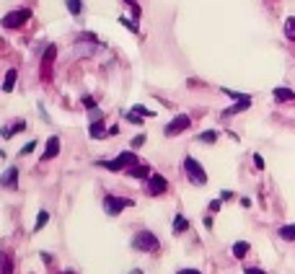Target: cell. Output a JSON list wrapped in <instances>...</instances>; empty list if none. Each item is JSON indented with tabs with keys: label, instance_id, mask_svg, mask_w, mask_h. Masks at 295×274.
I'll return each instance as SVG.
<instances>
[{
	"label": "cell",
	"instance_id": "cell-1",
	"mask_svg": "<svg viewBox=\"0 0 295 274\" xmlns=\"http://www.w3.org/2000/svg\"><path fill=\"white\" fill-rule=\"evenodd\" d=\"M132 248L140 251V254H158V251H161V241H158L155 233H150V231H138L132 238Z\"/></svg>",
	"mask_w": 295,
	"mask_h": 274
},
{
	"label": "cell",
	"instance_id": "cell-2",
	"mask_svg": "<svg viewBox=\"0 0 295 274\" xmlns=\"http://www.w3.org/2000/svg\"><path fill=\"white\" fill-rule=\"evenodd\" d=\"M140 163V158L135 155V150H127V153H119L114 161H99L96 166L106 168V171H130L132 166H138Z\"/></svg>",
	"mask_w": 295,
	"mask_h": 274
},
{
	"label": "cell",
	"instance_id": "cell-3",
	"mask_svg": "<svg viewBox=\"0 0 295 274\" xmlns=\"http://www.w3.org/2000/svg\"><path fill=\"white\" fill-rule=\"evenodd\" d=\"M184 173H187V178L192 181L194 187H202V184H207V171L202 168V163L197 161V158H192V155H187L184 158Z\"/></svg>",
	"mask_w": 295,
	"mask_h": 274
},
{
	"label": "cell",
	"instance_id": "cell-4",
	"mask_svg": "<svg viewBox=\"0 0 295 274\" xmlns=\"http://www.w3.org/2000/svg\"><path fill=\"white\" fill-rule=\"evenodd\" d=\"M101 204H104V212L111 215V217L119 215V212H124L127 207H135V202H132V199H127V197H114V194H106Z\"/></svg>",
	"mask_w": 295,
	"mask_h": 274
},
{
	"label": "cell",
	"instance_id": "cell-5",
	"mask_svg": "<svg viewBox=\"0 0 295 274\" xmlns=\"http://www.w3.org/2000/svg\"><path fill=\"white\" fill-rule=\"evenodd\" d=\"M145 192H148L150 197H161V194H166V192H168V181H166V176H161V173H150V176L145 178Z\"/></svg>",
	"mask_w": 295,
	"mask_h": 274
},
{
	"label": "cell",
	"instance_id": "cell-6",
	"mask_svg": "<svg viewBox=\"0 0 295 274\" xmlns=\"http://www.w3.org/2000/svg\"><path fill=\"white\" fill-rule=\"evenodd\" d=\"M192 127V119H189V114H179V117H174L166 127H163V134L166 137H176L181 132H187Z\"/></svg>",
	"mask_w": 295,
	"mask_h": 274
},
{
	"label": "cell",
	"instance_id": "cell-7",
	"mask_svg": "<svg viewBox=\"0 0 295 274\" xmlns=\"http://www.w3.org/2000/svg\"><path fill=\"white\" fill-rule=\"evenodd\" d=\"M29 18H31V11H29V8H18V11L6 13V18H3V26H6V29H18V26H24Z\"/></svg>",
	"mask_w": 295,
	"mask_h": 274
},
{
	"label": "cell",
	"instance_id": "cell-8",
	"mask_svg": "<svg viewBox=\"0 0 295 274\" xmlns=\"http://www.w3.org/2000/svg\"><path fill=\"white\" fill-rule=\"evenodd\" d=\"M55 55H57V47L52 44V47H47V52H44V57H41V67H39L41 80H52V65H55Z\"/></svg>",
	"mask_w": 295,
	"mask_h": 274
},
{
	"label": "cell",
	"instance_id": "cell-9",
	"mask_svg": "<svg viewBox=\"0 0 295 274\" xmlns=\"http://www.w3.org/2000/svg\"><path fill=\"white\" fill-rule=\"evenodd\" d=\"M248 106H251V96H241V99H236V104H233V106H228V109L223 111V119L233 117V114H238V111H246Z\"/></svg>",
	"mask_w": 295,
	"mask_h": 274
},
{
	"label": "cell",
	"instance_id": "cell-10",
	"mask_svg": "<svg viewBox=\"0 0 295 274\" xmlns=\"http://www.w3.org/2000/svg\"><path fill=\"white\" fill-rule=\"evenodd\" d=\"M57 153H60V137L52 134L47 140V148H44V153H41V161H52V158H57Z\"/></svg>",
	"mask_w": 295,
	"mask_h": 274
},
{
	"label": "cell",
	"instance_id": "cell-11",
	"mask_svg": "<svg viewBox=\"0 0 295 274\" xmlns=\"http://www.w3.org/2000/svg\"><path fill=\"white\" fill-rule=\"evenodd\" d=\"M88 134L94 137V140H104V137L109 134V129H106L104 119H94V122H91V127H88Z\"/></svg>",
	"mask_w": 295,
	"mask_h": 274
},
{
	"label": "cell",
	"instance_id": "cell-12",
	"mask_svg": "<svg viewBox=\"0 0 295 274\" xmlns=\"http://www.w3.org/2000/svg\"><path fill=\"white\" fill-rule=\"evenodd\" d=\"M124 173H127V176H132V178H148L153 171H150V166H148V163H143V161H140L138 166H132V168H130V171H124Z\"/></svg>",
	"mask_w": 295,
	"mask_h": 274
},
{
	"label": "cell",
	"instance_id": "cell-13",
	"mask_svg": "<svg viewBox=\"0 0 295 274\" xmlns=\"http://www.w3.org/2000/svg\"><path fill=\"white\" fill-rule=\"evenodd\" d=\"M0 181H3V187L16 189V187H18V168H16V166H11V168L3 173V178H0Z\"/></svg>",
	"mask_w": 295,
	"mask_h": 274
},
{
	"label": "cell",
	"instance_id": "cell-14",
	"mask_svg": "<svg viewBox=\"0 0 295 274\" xmlns=\"http://www.w3.org/2000/svg\"><path fill=\"white\" fill-rule=\"evenodd\" d=\"M272 96H275V101L285 104V101H295V90H290V88H275V90H272Z\"/></svg>",
	"mask_w": 295,
	"mask_h": 274
},
{
	"label": "cell",
	"instance_id": "cell-15",
	"mask_svg": "<svg viewBox=\"0 0 295 274\" xmlns=\"http://www.w3.org/2000/svg\"><path fill=\"white\" fill-rule=\"evenodd\" d=\"M184 231H189V220L184 215H176L174 217V236H181Z\"/></svg>",
	"mask_w": 295,
	"mask_h": 274
},
{
	"label": "cell",
	"instance_id": "cell-16",
	"mask_svg": "<svg viewBox=\"0 0 295 274\" xmlns=\"http://www.w3.org/2000/svg\"><path fill=\"white\" fill-rule=\"evenodd\" d=\"M248 248H251V246H248L246 241H236V243H233V256H236V259H246Z\"/></svg>",
	"mask_w": 295,
	"mask_h": 274
},
{
	"label": "cell",
	"instance_id": "cell-17",
	"mask_svg": "<svg viewBox=\"0 0 295 274\" xmlns=\"http://www.w3.org/2000/svg\"><path fill=\"white\" fill-rule=\"evenodd\" d=\"M16 78H18V73H16L13 67H11V70L6 73V83H3V90H6V94H11V90H13V85H16Z\"/></svg>",
	"mask_w": 295,
	"mask_h": 274
},
{
	"label": "cell",
	"instance_id": "cell-18",
	"mask_svg": "<svg viewBox=\"0 0 295 274\" xmlns=\"http://www.w3.org/2000/svg\"><path fill=\"white\" fill-rule=\"evenodd\" d=\"M67 11H70V16H80L83 13V0H65Z\"/></svg>",
	"mask_w": 295,
	"mask_h": 274
},
{
	"label": "cell",
	"instance_id": "cell-19",
	"mask_svg": "<svg viewBox=\"0 0 295 274\" xmlns=\"http://www.w3.org/2000/svg\"><path fill=\"white\" fill-rule=\"evenodd\" d=\"M47 220H50V212H47V210H41V212L36 215V222H34V233H39L41 227L47 225Z\"/></svg>",
	"mask_w": 295,
	"mask_h": 274
},
{
	"label": "cell",
	"instance_id": "cell-20",
	"mask_svg": "<svg viewBox=\"0 0 295 274\" xmlns=\"http://www.w3.org/2000/svg\"><path fill=\"white\" fill-rule=\"evenodd\" d=\"M285 36H287L290 41H295V16L285 18Z\"/></svg>",
	"mask_w": 295,
	"mask_h": 274
},
{
	"label": "cell",
	"instance_id": "cell-21",
	"mask_svg": "<svg viewBox=\"0 0 295 274\" xmlns=\"http://www.w3.org/2000/svg\"><path fill=\"white\" fill-rule=\"evenodd\" d=\"M197 140H199V143H210V145H215V143H218V132H215V129H210V132H199Z\"/></svg>",
	"mask_w": 295,
	"mask_h": 274
},
{
	"label": "cell",
	"instance_id": "cell-22",
	"mask_svg": "<svg viewBox=\"0 0 295 274\" xmlns=\"http://www.w3.org/2000/svg\"><path fill=\"white\" fill-rule=\"evenodd\" d=\"M119 24L122 26H127L132 34H140V26L138 24H135V18H127V16H119Z\"/></svg>",
	"mask_w": 295,
	"mask_h": 274
},
{
	"label": "cell",
	"instance_id": "cell-23",
	"mask_svg": "<svg viewBox=\"0 0 295 274\" xmlns=\"http://www.w3.org/2000/svg\"><path fill=\"white\" fill-rule=\"evenodd\" d=\"M280 238L295 241V225H282V227H280Z\"/></svg>",
	"mask_w": 295,
	"mask_h": 274
},
{
	"label": "cell",
	"instance_id": "cell-24",
	"mask_svg": "<svg viewBox=\"0 0 295 274\" xmlns=\"http://www.w3.org/2000/svg\"><path fill=\"white\" fill-rule=\"evenodd\" d=\"M18 129H26V122L24 119H18V122H13V127L3 129V137H13V132H18Z\"/></svg>",
	"mask_w": 295,
	"mask_h": 274
},
{
	"label": "cell",
	"instance_id": "cell-25",
	"mask_svg": "<svg viewBox=\"0 0 295 274\" xmlns=\"http://www.w3.org/2000/svg\"><path fill=\"white\" fill-rule=\"evenodd\" d=\"M124 119H127V122H132L135 127H140V124H143V119H140V114H135V111H130V114H124Z\"/></svg>",
	"mask_w": 295,
	"mask_h": 274
},
{
	"label": "cell",
	"instance_id": "cell-26",
	"mask_svg": "<svg viewBox=\"0 0 295 274\" xmlns=\"http://www.w3.org/2000/svg\"><path fill=\"white\" fill-rule=\"evenodd\" d=\"M3 274H13V261L8 254H3Z\"/></svg>",
	"mask_w": 295,
	"mask_h": 274
},
{
	"label": "cell",
	"instance_id": "cell-27",
	"mask_svg": "<svg viewBox=\"0 0 295 274\" xmlns=\"http://www.w3.org/2000/svg\"><path fill=\"white\" fill-rule=\"evenodd\" d=\"M132 111H135V114H145V117H153V111H150V109H145L143 104H138V106H132Z\"/></svg>",
	"mask_w": 295,
	"mask_h": 274
},
{
	"label": "cell",
	"instance_id": "cell-28",
	"mask_svg": "<svg viewBox=\"0 0 295 274\" xmlns=\"http://www.w3.org/2000/svg\"><path fill=\"white\" fill-rule=\"evenodd\" d=\"M124 3H127V6L132 8V16H135V18H140V6L135 3V0H124Z\"/></svg>",
	"mask_w": 295,
	"mask_h": 274
},
{
	"label": "cell",
	"instance_id": "cell-29",
	"mask_svg": "<svg viewBox=\"0 0 295 274\" xmlns=\"http://www.w3.org/2000/svg\"><path fill=\"white\" fill-rule=\"evenodd\" d=\"M254 168H257V171H264V158H262L259 153H254Z\"/></svg>",
	"mask_w": 295,
	"mask_h": 274
},
{
	"label": "cell",
	"instance_id": "cell-30",
	"mask_svg": "<svg viewBox=\"0 0 295 274\" xmlns=\"http://www.w3.org/2000/svg\"><path fill=\"white\" fill-rule=\"evenodd\" d=\"M143 143H145V134H138L132 140V150H138V148H143Z\"/></svg>",
	"mask_w": 295,
	"mask_h": 274
},
{
	"label": "cell",
	"instance_id": "cell-31",
	"mask_svg": "<svg viewBox=\"0 0 295 274\" xmlns=\"http://www.w3.org/2000/svg\"><path fill=\"white\" fill-rule=\"evenodd\" d=\"M243 274H269V271H264V269H259V266H246Z\"/></svg>",
	"mask_w": 295,
	"mask_h": 274
},
{
	"label": "cell",
	"instance_id": "cell-32",
	"mask_svg": "<svg viewBox=\"0 0 295 274\" xmlns=\"http://www.w3.org/2000/svg\"><path fill=\"white\" fill-rule=\"evenodd\" d=\"M80 104H83L86 109H91V111H94V109H96V101H94V99H91V96H86V99H83Z\"/></svg>",
	"mask_w": 295,
	"mask_h": 274
},
{
	"label": "cell",
	"instance_id": "cell-33",
	"mask_svg": "<svg viewBox=\"0 0 295 274\" xmlns=\"http://www.w3.org/2000/svg\"><path fill=\"white\" fill-rule=\"evenodd\" d=\"M34 148H36V143H34V140H31V143H26V145H24V150H21V155H29Z\"/></svg>",
	"mask_w": 295,
	"mask_h": 274
},
{
	"label": "cell",
	"instance_id": "cell-34",
	"mask_svg": "<svg viewBox=\"0 0 295 274\" xmlns=\"http://www.w3.org/2000/svg\"><path fill=\"white\" fill-rule=\"evenodd\" d=\"M80 41H99L96 34H80Z\"/></svg>",
	"mask_w": 295,
	"mask_h": 274
},
{
	"label": "cell",
	"instance_id": "cell-35",
	"mask_svg": "<svg viewBox=\"0 0 295 274\" xmlns=\"http://www.w3.org/2000/svg\"><path fill=\"white\" fill-rule=\"evenodd\" d=\"M218 210H220V199H213L210 202V212H218Z\"/></svg>",
	"mask_w": 295,
	"mask_h": 274
},
{
	"label": "cell",
	"instance_id": "cell-36",
	"mask_svg": "<svg viewBox=\"0 0 295 274\" xmlns=\"http://www.w3.org/2000/svg\"><path fill=\"white\" fill-rule=\"evenodd\" d=\"M176 274H202V271H197V269H179Z\"/></svg>",
	"mask_w": 295,
	"mask_h": 274
},
{
	"label": "cell",
	"instance_id": "cell-37",
	"mask_svg": "<svg viewBox=\"0 0 295 274\" xmlns=\"http://www.w3.org/2000/svg\"><path fill=\"white\" fill-rule=\"evenodd\" d=\"M130 274H143V269H132Z\"/></svg>",
	"mask_w": 295,
	"mask_h": 274
},
{
	"label": "cell",
	"instance_id": "cell-38",
	"mask_svg": "<svg viewBox=\"0 0 295 274\" xmlns=\"http://www.w3.org/2000/svg\"><path fill=\"white\" fill-rule=\"evenodd\" d=\"M62 274H75V271H73V269H67V271H62Z\"/></svg>",
	"mask_w": 295,
	"mask_h": 274
}]
</instances>
